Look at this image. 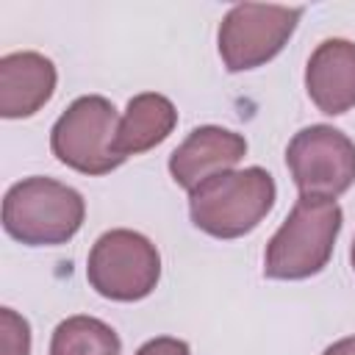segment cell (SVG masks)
<instances>
[{"mask_svg": "<svg viewBox=\"0 0 355 355\" xmlns=\"http://www.w3.org/2000/svg\"><path fill=\"white\" fill-rule=\"evenodd\" d=\"M322 355H355V336H349V338H341V341L330 344Z\"/></svg>", "mask_w": 355, "mask_h": 355, "instance_id": "obj_15", "label": "cell"}, {"mask_svg": "<svg viewBox=\"0 0 355 355\" xmlns=\"http://www.w3.org/2000/svg\"><path fill=\"white\" fill-rule=\"evenodd\" d=\"M175 125H178V111L172 100L158 92H141L130 97L119 119L114 150L128 161V155H139L158 147L175 130Z\"/></svg>", "mask_w": 355, "mask_h": 355, "instance_id": "obj_11", "label": "cell"}, {"mask_svg": "<svg viewBox=\"0 0 355 355\" xmlns=\"http://www.w3.org/2000/svg\"><path fill=\"white\" fill-rule=\"evenodd\" d=\"M286 166L300 194L336 200L355 183V141L333 125H308L288 141Z\"/></svg>", "mask_w": 355, "mask_h": 355, "instance_id": "obj_7", "label": "cell"}, {"mask_svg": "<svg viewBox=\"0 0 355 355\" xmlns=\"http://www.w3.org/2000/svg\"><path fill=\"white\" fill-rule=\"evenodd\" d=\"M86 280L105 300L136 302L155 291L161 280V255L147 236L114 227L92 244Z\"/></svg>", "mask_w": 355, "mask_h": 355, "instance_id": "obj_4", "label": "cell"}, {"mask_svg": "<svg viewBox=\"0 0 355 355\" xmlns=\"http://www.w3.org/2000/svg\"><path fill=\"white\" fill-rule=\"evenodd\" d=\"M341 222L344 214L336 200L300 194L266 244L263 275L272 280H305L319 275L333 255Z\"/></svg>", "mask_w": 355, "mask_h": 355, "instance_id": "obj_2", "label": "cell"}, {"mask_svg": "<svg viewBox=\"0 0 355 355\" xmlns=\"http://www.w3.org/2000/svg\"><path fill=\"white\" fill-rule=\"evenodd\" d=\"M55 64L36 53L19 50L0 58V114L6 119H25L42 111L55 92Z\"/></svg>", "mask_w": 355, "mask_h": 355, "instance_id": "obj_9", "label": "cell"}, {"mask_svg": "<svg viewBox=\"0 0 355 355\" xmlns=\"http://www.w3.org/2000/svg\"><path fill=\"white\" fill-rule=\"evenodd\" d=\"M86 202L80 191L53 178H22L3 197V227L28 247L67 244L83 225Z\"/></svg>", "mask_w": 355, "mask_h": 355, "instance_id": "obj_3", "label": "cell"}, {"mask_svg": "<svg viewBox=\"0 0 355 355\" xmlns=\"http://www.w3.org/2000/svg\"><path fill=\"white\" fill-rule=\"evenodd\" d=\"M349 261H352V269H355V241H352V250H349Z\"/></svg>", "mask_w": 355, "mask_h": 355, "instance_id": "obj_16", "label": "cell"}, {"mask_svg": "<svg viewBox=\"0 0 355 355\" xmlns=\"http://www.w3.org/2000/svg\"><path fill=\"white\" fill-rule=\"evenodd\" d=\"M305 89L313 105L327 116L355 108V42L324 39L308 58Z\"/></svg>", "mask_w": 355, "mask_h": 355, "instance_id": "obj_10", "label": "cell"}, {"mask_svg": "<svg viewBox=\"0 0 355 355\" xmlns=\"http://www.w3.org/2000/svg\"><path fill=\"white\" fill-rule=\"evenodd\" d=\"M275 197V178L263 166L227 169L205 178L189 191V214L202 233L214 239H239L263 222Z\"/></svg>", "mask_w": 355, "mask_h": 355, "instance_id": "obj_1", "label": "cell"}, {"mask_svg": "<svg viewBox=\"0 0 355 355\" xmlns=\"http://www.w3.org/2000/svg\"><path fill=\"white\" fill-rule=\"evenodd\" d=\"M119 116L108 97L83 94L55 119L50 130L53 155L80 175H108L125 164L114 150Z\"/></svg>", "mask_w": 355, "mask_h": 355, "instance_id": "obj_5", "label": "cell"}, {"mask_svg": "<svg viewBox=\"0 0 355 355\" xmlns=\"http://www.w3.org/2000/svg\"><path fill=\"white\" fill-rule=\"evenodd\" d=\"M136 355H191L189 344L183 338H172V336H158V338H150L144 341Z\"/></svg>", "mask_w": 355, "mask_h": 355, "instance_id": "obj_14", "label": "cell"}, {"mask_svg": "<svg viewBox=\"0 0 355 355\" xmlns=\"http://www.w3.org/2000/svg\"><path fill=\"white\" fill-rule=\"evenodd\" d=\"M0 355H31V324L11 308H0Z\"/></svg>", "mask_w": 355, "mask_h": 355, "instance_id": "obj_13", "label": "cell"}, {"mask_svg": "<svg viewBox=\"0 0 355 355\" xmlns=\"http://www.w3.org/2000/svg\"><path fill=\"white\" fill-rule=\"evenodd\" d=\"M244 155L247 139L241 133L219 125H200L169 155V175L178 186L191 191L205 178L233 169Z\"/></svg>", "mask_w": 355, "mask_h": 355, "instance_id": "obj_8", "label": "cell"}, {"mask_svg": "<svg viewBox=\"0 0 355 355\" xmlns=\"http://www.w3.org/2000/svg\"><path fill=\"white\" fill-rule=\"evenodd\" d=\"M122 341L103 319L78 313L55 324L50 338V355H119Z\"/></svg>", "mask_w": 355, "mask_h": 355, "instance_id": "obj_12", "label": "cell"}, {"mask_svg": "<svg viewBox=\"0 0 355 355\" xmlns=\"http://www.w3.org/2000/svg\"><path fill=\"white\" fill-rule=\"evenodd\" d=\"M302 8L288 6H261V3H239L233 6L216 33L219 55L227 72H244L263 67L272 61L291 39Z\"/></svg>", "mask_w": 355, "mask_h": 355, "instance_id": "obj_6", "label": "cell"}]
</instances>
